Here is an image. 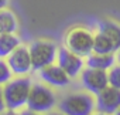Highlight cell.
Instances as JSON below:
<instances>
[{
	"label": "cell",
	"instance_id": "25",
	"mask_svg": "<svg viewBox=\"0 0 120 115\" xmlns=\"http://www.w3.org/2000/svg\"><path fill=\"white\" fill-rule=\"evenodd\" d=\"M117 60H119V63H120V50H119V54H117Z\"/></svg>",
	"mask_w": 120,
	"mask_h": 115
},
{
	"label": "cell",
	"instance_id": "21",
	"mask_svg": "<svg viewBox=\"0 0 120 115\" xmlns=\"http://www.w3.org/2000/svg\"><path fill=\"white\" fill-rule=\"evenodd\" d=\"M0 115H17V114H16V111H13V109H9V111H6V112H2Z\"/></svg>",
	"mask_w": 120,
	"mask_h": 115
},
{
	"label": "cell",
	"instance_id": "14",
	"mask_svg": "<svg viewBox=\"0 0 120 115\" xmlns=\"http://www.w3.org/2000/svg\"><path fill=\"white\" fill-rule=\"evenodd\" d=\"M17 30L16 16L6 9L0 10V34L2 33H14Z\"/></svg>",
	"mask_w": 120,
	"mask_h": 115
},
{
	"label": "cell",
	"instance_id": "11",
	"mask_svg": "<svg viewBox=\"0 0 120 115\" xmlns=\"http://www.w3.org/2000/svg\"><path fill=\"white\" fill-rule=\"evenodd\" d=\"M116 63V55L114 53H90L86 57V66L99 68V70H106L109 71Z\"/></svg>",
	"mask_w": 120,
	"mask_h": 115
},
{
	"label": "cell",
	"instance_id": "22",
	"mask_svg": "<svg viewBox=\"0 0 120 115\" xmlns=\"http://www.w3.org/2000/svg\"><path fill=\"white\" fill-rule=\"evenodd\" d=\"M48 115H65V114H62V112H51Z\"/></svg>",
	"mask_w": 120,
	"mask_h": 115
},
{
	"label": "cell",
	"instance_id": "16",
	"mask_svg": "<svg viewBox=\"0 0 120 115\" xmlns=\"http://www.w3.org/2000/svg\"><path fill=\"white\" fill-rule=\"evenodd\" d=\"M11 68L9 66V63L3 61L0 58V85L3 84H7L10 80H11Z\"/></svg>",
	"mask_w": 120,
	"mask_h": 115
},
{
	"label": "cell",
	"instance_id": "1",
	"mask_svg": "<svg viewBox=\"0 0 120 115\" xmlns=\"http://www.w3.org/2000/svg\"><path fill=\"white\" fill-rule=\"evenodd\" d=\"M31 87H33V84L28 77L10 80L3 88L6 108L17 111V109H21L24 105H27Z\"/></svg>",
	"mask_w": 120,
	"mask_h": 115
},
{
	"label": "cell",
	"instance_id": "10",
	"mask_svg": "<svg viewBox=\"0 0 120 115\" xmlns=\"http://www.w3.org/2000/svg\"><path fill=\"white\" fill-rule=\"evenodd\" d=\"M40 77L44 82L52 87H67L71 82V77L62 70V67L49 64L40 70Z\"/></svg>",
	"mask_w": 120,
	"mask_h": 115
},
{
	"label": "cell",
	"instance_id": "23",
	"mask_svg": "<svg viewBox=\"0 0 120 115\" xmlns=\"http://www.w3.org/2000/svg\"><path fill=\"white\" fill-rule=\"evenodd\" d=\"M92 115H107V114H105V112H99V111H98L96 114H92Z\"/></svg>",
	"mask_w": 120,
	"mask_h": 115
},
{
	"label": "cell",
	"instance_id": "17",
	"mask_svg": "<svg viewBox=\"0 0 120 115\" xmlns=\"http://www.w3.org/2000/svg\"><path fill=\"white\" fill-rule=\"evenodd\" d=\"M107 77H109V85L120 88V66H113L107 71Z\"/></svg>",
	"mask_w": 120,
	"mask_h": 115
},
{
	"label": "cell",
	"instance_id": "6",
	"mask_svg": "<svg viewBox=\"0 0 120 115\" xmlns=\"http://www.w3.org/2000/svg\"><path fill=\"white\" fill-rule=\"evenodd\" d=\"M81 81L85 90L93 95H98L102 90L109 85V77L106 70H99L93 67H88L81 73Z\"/></svg>",
	"mask_w": 120,
	"mask_h": 115
},
{
	"label": "cell",
	"instance_id": "4",
	"mask_svg": "<svg viewBox=\"0 0 120 115\" xmlns=\"http://www.w3.org/2000/svg\"><path fill=\"white\" fill-rule=\"evenodd\" d=\"M30 54L33 61V70L40 71L44 67L54 64L58 55V48L55 43L47 40H35L30 45Z\"/></svg>",
	"mask_w": 120,
	"mask_h": 115
},
{
	"label": "cell",
	"instance_id": "7",
	"mask_svg": "<svg viewBox=\"0 0 120 115\" xmlns=\"http://www.w3.org/2000/svg\"><path fill=\"white\" fill-rule=\"evenodd\" d=\"M56 61H58V66H59V67H62V70H64L71 78L78 77V75L83 71V66H85V63H83L82 55L72 53V51L68 50L67 47L58 50Z\"/></svg>",
	"mask_w": 120,
	"mask_h": 115
},
{
	"label": "cell",
	"instance_id": "12",
	"mask_svg": "<svg viewBox=\"0 0 120 115\" xmlns=\"http://www.w3.org/2000/svg\"><path fill=\"white\" fill-rule=\"evenodd\" d=\"M98 29L113 43L116 53H117L120 50V24H117L112 20H99Z\"/></svg>",
	"mask_w": 120,
	"mask_h": 115
},
{
	"label": "cell",
	"instance_id": "3",
	"mask_svg": "<svg viewBox=\"0 0 120 115\" xmlns=\"http://www.w3.org/2000/svg\"><path fill=\"white\" fill-rule=\"evenodd\" d=\"M95 36L85 27H72L65 36V47L75 54L88 57L93 53Z\"/></svg>",
	"mask_w": 120,
	"mask_h": 115
},
{
	"label": "cell",
	"instance_id": "20",
	"mask_svg": "<svg viewBox=\"0 0 120 115\" xmlns=\"http://www.w3.org/2000/svg\"><path fill=\"white\" fill-rule=\"evenodd\" d=\"M7 3H9V0H0V10H2V9H6Z\"/></svg>",
	"mask_w": 120,
	"mask_h": 115
},
{
	"label": "cell",
	"instance_id": "18",
	"mask_svg": "<svg viewBox=\"0 0 120 115\" xmlns=\"http://www.w3.org/2000/svg\"><path fill=\"white\" fill-rule=\"evenodd\" d=\"M6 109V101H4V92H3V88L0 87V114L4 112Z\"/></svg>",
	"mask_w": 120,
	"mask_h": 115
},
{
	"label": "cell",
	"instance_id": "8",
	"mask_svg": "<svg viewBox=\"0 0 120 115\" xmlns=\"http://www.w3.org/2000/svg\"><path fill=\"white\" fill-rule=\"evenodd\" d=\"M96 111L113 115L120 108V88L107 85L96 95Z\"/></svg>",
	"mask_w": 120,
	"mask_h": 115
},
{
	"label": "cell",
	"instance_id": "5",
	"mask_svg": "<svg viewBox=\"0 0 120 115\" xmlns=\"http://www.w3.org/2000/svg\"><path fill=\"white\" fill-rule=\"evenodd\" d=\"M55 104H56V97L51 88L42 84H34L31 87L28 101H27L28 109L44 114V112L51 111L55 107Z\"/></svg>",
	"mask_w": 120,
	"mask_h": 115
},
{
	"label": "cell",
	"instance_id": "24",
	"mask_svg": "<svg viewBox=\"0 0 120 115\" xmlns=\"http://www.w3.org/2000/svg\"><path fill=\"white\" fill-rule=\"evenodd\" d=\"M113 115H120V108H119V109H117V111H116V112H114Z\"/></svg>",
	"mask_w": 120,
	"mask_h": 115
},
{
	"label": "cell",
	"instance_id": "13",
	"mask_svg": "<svg viewBox=\"0 0 120 115\" xmlns=\"http://www.w3.org/2000/svg\"><path fill=\"white\" fill-rule=\"evenodd\" d=\"M20 45V38L14 33H2L0 34V58L9 57Z\"/></svg>",
	"mask_w": 120,
	"mask_h": 115
},
{
	"label": "cell",
	"instance_id": "9",
	"mask_svg": "<svg viewBox=\"0 0 120 115\" xmlns=\"http://www.w3.org/2000/svg\"><path fill=\"white\" fill-rule=\"evenodd\" d=\"M7 63L11 68V71L17 75H24L28 74L33 70V61H31V54L30 48L24 45H19L9 57Z\"/></svg>",
	"mask_w": 120,
	"mask_h": 115
},
{
	"label": "cell",
	"instance_id": "19",
	"mask_svg": "<svg viewBox=\"0 0 120 115\" xmlns=\"http://www.w3.org/2000/svg\"><path fill=\"white\" fill-rule=\"evenodd\" d=\"M19 115H40V112H35L33 109H26V111H21Z\"/></svg>",
	"mask_w": 120,
	"mask_h": 115
},
{
	"label": "cell",
	"instance_id": "15",
	"mask_svg": "<svg viewBox=\"0 0 120 115\" xmlns=\"http://www.w3.org/2000/svg\"><path fill=\"white\" fill-rule=\"evenodd\" d=\"M93 51H95V53H116V48H114L113 43H112L103 33L99 31V33L95 36Z\"/></svg>",
	"mask_w": 120,
	"mask_h": 115
},
{
	"label": "cell",
	"instance_id": "2",
	"mask_svg": "<svg viewBox=\"0 0 120 115\" xmlns=\"http://www.w3.org/2000/svg\"><path fill=\"white\" fill-rule=\"evenodd\" d=\"M58 108L65 115H92L96 108V101L88 92H74L59 101Z\"/></svg>",
	"mask_w": 120,
	"mask_h": 115
}]
</instances>
